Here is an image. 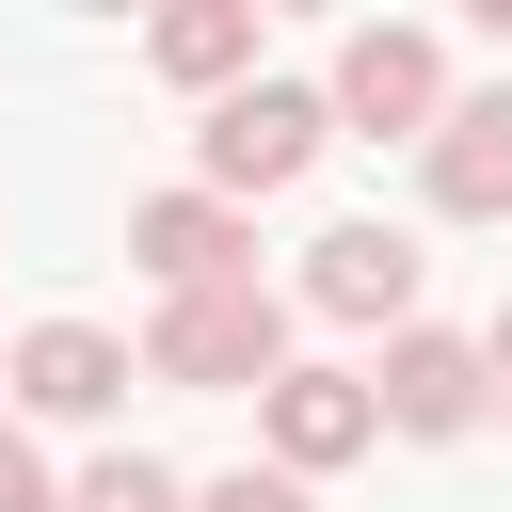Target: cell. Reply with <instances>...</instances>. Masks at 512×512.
I'll use <instances>...</instances> for the list:
<instances>
[{
    "mask_svg": "<svg viewBox=\"0 0 512 512\" xmlns=\"http://www.w3.org/2000/svg\"><path fill=\"white\" fill-rule=\"evenodd\" d=\"M416 176H432L448 224H512V96H448V128L416 144Z\"/></svg>",
    "mask_w": 512,
    "mask_h": 512,
    "instance_id": "obj_8",
    "label": "cell"
},
{
    "mask_svg": "<svg viewBox=\"0 0 512 512\" xmlns=\"http://www.w3.org/2000/svg\"><path fill=\"white\" fill-rule=\"evenodd\" d=\"M256 432H272L288 480H336L352 448H384V400H368V368H288V384L256 400Z\"/></svg>",
    "mask_w": 512,
    "mask_h": 512,
    "instance_id": "obj_7",
    "label": "cell"
},
{
    "mask_svg": "<svg viewBox=\"0 0 512 512\" xmlns=\"http://www.w3.org/2000/svg\"><path fill=\"white\" fill-rule=\"evenodd\" d=\"M480 32H496V48H512V0H480Z\"/></svg>",
    "mask_w": 512,
    "mask_h": 512,
    "instance_id": "obj_15",
    "label": "cell"
},
{
    "mask_svg": "<svg viewBox=\"0 0 512 512\" xmlns=\"http://www.w3.org/2000/svg\"><path fill=\"white\" fill-rule=\"evenodd\" d=\"M0 512H64V480H48V448L0 416Z\"/></svg>",
    "mask_w": 512,
    "mask_h": 512,
    "instance_id": "obj_13",
    "label": "cell"
},
{
    "mask_svg": "<svg viewBox=\"0 0 512 512\" xmlns=\"http://www.w3.org/2000/svg\"><path fill=\"white\" fill-rule=\"evenodd\" d=\"M144 64H160V80H192L208 112H224L240 80H272V64H256V0H176V16L144 32Z\"/></svg>",
    "mask_w": 512,
    "mask_h": 512,
    "instance_id": "obj_10",
    "label": "cell"
},
{
    "mask_svg": "<svg viewBox=\"0 0 512 512\" xmlns=\"http://www.w3.org/2000/svg\"><path fill=\"white\" fill-rule=\"evenodd\" d=\"M0 368H16V352H0Z\"/></svg>",
    "mask_w": 512,
    "mask_h": 512,
    "instance_id": "obj_16",
    "label": "cell"
},
{
    "mask_svg": "<svg viewBox=\"0 0 512 512\" xmlns=\"http://www.w3.org/2000/svg\"><path fill=\"white\" fill-rule=\"evenodd\" d=\"M128 256H144L160 304H192V288H256V224H240L224 192H144V208H128Z\"/></svg>",
    "mask_w": 512,
    "mask_h": 512,
    "instance_id": "obj_4",
    "label": "cell"
},
{
    "mask_svg": "<svg viewBox=\"0 0 512 512\" xmlns=\"http://www.w3.org/2000/svg\"><path fill=\"white\" fill-rule=\"evenodd\" d=\"M480 384H496V416H512V304H496V336H480Z\"/></svg>",
    "mask_w": 512,
    "mask_h": 512,
    "instance_id": "obj_14",
    "label": "cell"
},
{
    "mask_svg": "<svg viewBox=\"0 0 512 512\" xmlns=\"http://www.w3.org/2000/svg\"><path fill=\"white\" fill-rule=\"evenodd\" d=\"M320 144H336V96H320V80H240V96L192 128V192H224V208L304 192V176H320Z\"/></svg>",
    "mask_w": 512,
    "mask_h": 512,
    "instance_id": "obj_1",
    "label": "cell"
},
{
    "mask_svg": "<svg viewBox=\"0 0 512 512\" xmlns=\"http://www.w3.org/2000/svg\"><path fill=\"white\" fill-rule=\"evenodd\" d=\"M192 512H304V480L288 464H224V480H192Z\"/></svg>",
    "mask_w": 512,
    "mask_h": 512,
    "instance_id": "obj_12",
    "label": "cell"
},
{
    "mask_svg": "<svg viewBox=\"0 0 512 512\" xmlns=\"http://www.w3.org/2000/svg\"><path fill=\"white\" fill-rule=\"evenodd\" d=\"M368 400H384V432H416V448H448V432H480V416H496V384H480V336H448V320L384 336Z\"/></svg>",
    "mask_w": 512,
    "mask_h": 512,
    "instance_id": "obj_5",
    "label": "cell"
},
{
    "mask_svg": "<svg viewBox=\"0 0 512 512\" xmlns=\"http://www.w3.org/2000/svg\"><path fill=\"white\" fill-rule=\"evenodd\" d=\"M0 384H16L32 416H112V400H128V336H96V320H32Z\"/></svg>",
    "mask_w": 512,
    "mask_h": 512,
    "instance_id": "obj_9",
    "label": "cell"
},
{
    "mask_svg": "<svg viewBox=\"0 0 512 512\" xmlns=\"http://www.w3.org/2000/svg\"><path fill=\"white\" fill-rule=\"evenodd\" d=\"M416 272H432V256H416L384 208L304 240V304H320V320H384V336H416Z\"/></svg>",
    "mask_w": 512,
    "mask_h": 512,
    "instance_id": "obj_6",
    "label": "cell"
},
{
    "mask_svg": "<svg viewBox=\"0 0 512 512\" xmlns=\"http://www.w3.org/2000/svg\"><path fill=\"white\" fill-rule=\"evenodd\" d=\"M320 96H336V128H368V144H384V128H400V144H432V128H448V48H432L416 16H368V32L336 48V80H320Z\"/></svg>",
    "mask_w": 512,
    "mask_h": 512,
    "instance_id": "obj_3",
    "label": "cell"
},
{
    "mask_svg": "<svg viewBox=\"0 0 512 512\" xmlns=\"http://www.w3.org/2000/svg\"><path fill=\"white\" fill-rule=\"evenodd\" d=\"M64 512H192V480H176V464H144V448H112V464H80V480H64Z\"/></svg>",
    "mask_w": 512,
    "mask_h": 512,
    "instance_id": "obj_11",
    "label": "cell"
},
{
    "mask_svg": "<svg viewBox=\"0 0 512 512\" xmlns=\"http://www.w3.org/2000/svg\"><path fill=\"white\" fill-rule=\"evenodd\" d=\"M144 384H192V400H272L288 384V304L272 288H192L144 320Z\"/></svg>",
    "mask_w": 512,
    "mask_h": 512,
    "instance_id": "obj_2",
    "label": "cell"
}]
</instances>
